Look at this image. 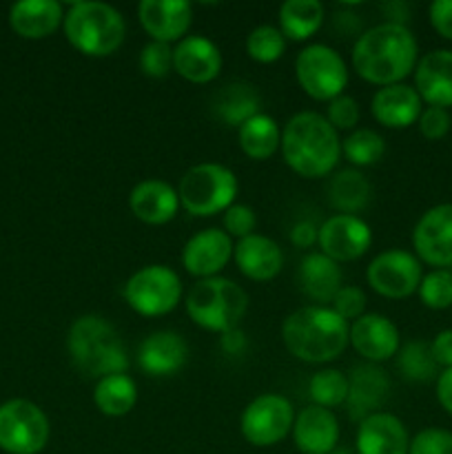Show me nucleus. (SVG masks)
<instances>
[{"instance_id":"13","label":"nucleus","mask_w":452,"mask_h":454,"mask_svg":"<svg viewBox=\"0 0 452 454\" xmlns=\"http://www.w3.org/2000/svg\"><path fill=\"white\" fill-rule=\"evenodd\" d=\"M412 247L419 262L433 269L452 266V204L428 208L412 231Z\"/></svg>"},{"instance_id":"6","label":"nucleus","mask_w":452,"mask_h":454,"mask_svg":"<svg viewBox=\"0 0 452 454\" xmlns=\"http://www.w3.org/2000/svg\"><path fill=\"white\" fill-rule=\"evenodd\" d=\"M186 313L199 328L211 333L233 331L248 310V295L239 284L226 278L198 279L186 293Z\"/></svg>"},{"instance_id":"31","label":"nucleus","mask_w":452,"mask_h":454,"mask_svg":"<svg viewBox=\"0 0 452 454\" xmlns=\"http://www.w3.org/2000/svg\"><path fill=\"white\" fill-rule=\"evenodd\" d=\"M93 403L106 417L129 415L137 403L136 381L127 372L102 377L93 388Z\"/></svg>"},{"instance_id":"46","label":"nucleus","mask_w":452,"mask_h":454,"mask_svg":"<svg viewBox=\"0 0 452 454\" xmlns=\"http://www.w3.org/2000/svg\"><path fill=\"white\" fill-rule=\"evenodd\" d=\"M430 350H433V357L437 362L439 368H452V328L437 333L434 340L430 341Z\"/></svg>"},{"instance_id":"11","label":"nucleus","mask_w":452,"mask_h":454,"mask_svg":"<svg viewBox=\"0 0 452 454\" xmlns=\"http://www.w3.org/2000/svg\"><path fill=\"white\" fill-rule=\"evenodd\" d=\"M295 411L284 395L266 393L253 399L239 417L242 437L255 448H270L292 433Z\"/></svg>"},{"instance_id":"14","label":"nucleus","mask_w":452,"mask_h":454,"mask_svg":"<svg viewBox=\"0 0 452 454\" xmlns=\"http://www.w3.org/2000/svg\"><path fill=\"white\" fill-rule=\"evenodd\" d=\"M317 244L326 257L341 264V262H355L366 255L372 244V231L368 222L359 215H337L328 217L319 226Z\"/></svg>"},{"instance_id":"47","label":"nucleus","mask_w":452,"mask_h":454,"mask_svg":"<svg viewBox=\"0 0 452 454\" xmlns=\"http://www.w3.org/2000/svg\"><path fill=\"white\" fill-rule=\"evenodd\" d=\"M319 229L310 222H297L291 231V242L292 247L297 248H310L315 242H317Z\"/></svg>"},{"instance_id":"30","label":"nucleus","mask_w":452,"mask_h":454,"mask_svg":"<svg viewBox=\"0 0 452 454\" xmlns=\"http://www.w3.org/2000/svg\"><path fill=\"white\" fill-rule=\"evenodd\" d=\"M239 149L251 160L264 162L270 160L282 146V131L270 115L257 114L238 129Z\"/></svg>"},{"instance_id":"25","label":"nucleus","mask_w":452,"mask_h":454,"mask_svg":"<svg viewBox=\"0 0 452 454\" xmlns=\"http://www.w3.org/2000/svg\"><path fill=\"white\" fill-rule=\"evenodd\" d=\"M421 105L424 100L419 98L415 87L406 82L390 84V87H381L379 91L372 96L370 111L372 118L386 129H408L417 124L421 115Z\"/></svg>"},{"instance_id":"1","label":"nucleus","mask_w":452,"mask_h":454,"mask_svg":"<svg viewBox=\"0 0 452 454\" xmlns=\"http://www.w3.org/2000/svg\"><path fill=\"white\" fill-rule=\"evenodd\" d=\"M419 44L406 25L381 22L363 31L353 47V69L377 87L399 84L415 74Z\"/></svg>"},{"instance_id":"10","label":"nucleus","mask_w":452,"mask_h":454,"mask_svg":"<svg viewBox=\"0 0 452 454\" xmlns=\"http://www.w3.org/2000/svg\"><path fill=\"white\" fill-rule=\"evenodd\" d=\"M51 426L40 406L29 399H9L0 406V450L38 454L47 448Z\"/></svg>"},{"instance_id":"24","label":"nucleus","mask_w":452,"mask_h":454,"mask_svg":"<svg viewBox=\"0 0 452 454\" xmlns=\"http://www.w3.org/2000/svg\"><path fill=\"white\" fill-rule=\"evenodd\" d=\"M233 260L238 270L251 282H270L284 269V253L270 238L253 233L238 239L233 248Z\"/></svg>"},{"instance_id":"23","label":"nucleus","mask_w":452,"mask_h":454,"mask_svg":"<svg viewBox=\"0 0 452 454\" xmlns=\"http://www.w3.org/2000/svg\"><path fill=\"white\" fill-rule=\"evenodd\" d=\"M390 393V380L384 368L377 364L357 366L348 377V417L355 421H363L372 412H379Z\"/></svg>"},{"instance_id":"29","label":"nucleus","mask_w":452,"mask_h":454,"mask_svg":"<svg viewBox=\"0 0 452 454\" xmlns=\"http://www.w3.org/2000/svg\"><path fill=\"white\" fill-rule=\"evenodd\" d=\"M328 204L341 215H357L370 204L372 186L357 168H344L328 182Z\"/></svg>"},{"instance_id":"3","label":"nucleus","mask_w":452,"mask_h":454,"mask_svg":"<svg viewBox=\"0 0 452 454\" xmlns=\"http://www.w3.org/2000/svg\"><path fill=\"white\" fill-rule=\"evenodd\" d=\"M282 340L288 353L300 362L328 364L348 348L350 324L331 306H304L284 319Z\"/></svg>"},{"instance_id":"42","label":"nucleus","mask_w":452,"mask_h":454,"mask_svg":"<svg viewBox=\"0 0 452 454\" xmlns=\"http://www.w3.org/2000/svg\"><path fill=\"white\" fill-rule=\"evenodd\" d=\"M408 454H452V433L443 428H424L410 439Z\"/></svg>"},{"instance_id":"12","label":"nucleus","mask_w":452,"mask_h":454,"mask_svg":"<svg viewBox=\"0 0 452 454\" xmlns=\"http://www.w3.org/2000/svg\"><path fill=\"white\" fill-rule=\"evenodd\" d=\"M366 279L377 295L386 300H406L419 291L424 270L417 255L403 248H390L368 264Z\"/></svg>"},{"instance_id":"15","label":"nucleus","mask_w":452,"mask_h":454,"mask_svg":"<svg viewBox=\"0 0 452 454\" xmlns=\"http://www.w3.org/2000/svg\"><path fill=\"white\" fill-rule=\"evenodd\" d=\"M350 346L368 364L388 362L401 348L399 328L386 315L366 313L350 324Z\"/></svg>"},{"instance_id":"4","label":"nucleus","mask_w":452,"mask_h":454,"mask_svg":"<svg viewBox=\"0 0 452 454\" xmlns=\"http://www.w3.org/2000/svg\"><path fill=\"white\" fill-rule=\"evenodd\" d=\"M66 348L74 366L93 380L127 372L129 368L124 341L100 315H82L75 319L66 335Z\"/></svg>"},{"instance_id":"28","label":"nucleus","mask_w":452,"mask_h":454,"mask_svg":"<svg viewBox=\"0 0 452 454\" xmlns=\"http://www.w3.org/2000/svg\"><path fill=\"white\" fill-rule=\"evenodd\" d=\"M341 269L337 262L319 253H308L300 264V286L308 300L317 306L331 304L341 288Z\"/></svg>"},{"instance_id":"9","label":"nucleus","mask_w":452,"mask_h":454,"mask_svg":"<svg viewBox=\"0 0 452 454\" xmlns=\"http://www.w3.org/2000/svg\"><path fill=\"white\" fill-rule=\"evenodd\" d=\"M295 78L313 100L332 102L348 87V65L328 44H308L295 60Z\"/></svg>"},{"instance_id":"49","label":"nucleus","mask_w":452,"mask_h":454,"mask_svg":"<svg viewBox=\"0 0 452 454\" xmlns=\"http://www.w3.org/2000/svg\"><path fill=\"white\" fill-rule=\"evenodd\" d=\"M220 346L226 355H242L246 350V335L239 328H233L220 337Z\"/></svg>"},{"instance_id":"39","label":"nucleus","mask_w":452,"mask_h":454,"mask_svg":"<svg viewBox=\"0 0 452 454\" xmlns=\"http://www.w3.org/2000/svg\"><path fill=\"white\" fill-rule=\"evenodd\" d=\"M140 69L149 78L162 80L173 71V47L151 40L140 53Z\"/></svg>"},{"instance_id":"16","label":"nucleus","mask_w":452,"mask_h":454,"mask_svg":"<svg viewBox=\"0 0 452 454\" xmlns=\"http://www.w3.org/2000/svg\"><path fill=\"white\" fill-rule=\"evenodd\" d=\"M137 18L153 43L173 44L189 34L193 7L186 0H142L137 4Z\"/></svg>"},{"instance_id":"35","label":"nucleus","mask_w":452,"mask_h":454,"mask_svg":"<svg viewBox=\"0 0 452 454\" xmlns=\"http://www.w3.org/2000/svg\"><path fill=\"white\" fill-rule=\"evenodd\" d=\"M308 395L315 406L328 408V411L344 406L348 399V375L335 368H323L310 377Z\"/></svg>"},{"instance_id":"7","label":"nucleus","mask_w":452,"mask_h":454,"mask_svg":"<svg viewBox=\"0 0 452 454\" xmlns=\"http://www.w3.org/2000/svg\"><path fill=\"white\" fill-rule=\"evenodd\" d=\"M238 177L229 167L217 162H202L182 176L177 195L180 207L195 217H211L233 207L238 198Z\"/></svg>"},{"instance_id":"36","label":"nucleus","mask_w":452,"mask_h":454,"mask_svg":"<svg viewBox=\"0 0 452 454\" xmlns=\"http://www.w3.org/2000/svg\"><path fill=\"white\" fill-rule=\"evenodd\" d=\"M397 371L408 381H430L439 377V366L433 357L430 344L425 341H408L397 353Z\"/></svg>"},{"instance_id":"37","label":"nucleus","mask_w":452,"mask_h":454,"mask_svg":"<svg viewBox=\"0 0 452 454\" xmlns=\"http://www.w3.org/2000/svg\"><path fill=\"white\" fill-rule=\"evenodd\" d=\"M286 51V38L279 31V27L260 25L248 34L246 38V53L251 60L260 65H273Z\"/></svg>"},{"instance_id":"41","label":"nucleus","mask_w":452,"mask_h":454,"mask_svg":"<svg viewBox=\"0 0 452 454\" xmlns=\"http://www.w3.org/2000/svg\"><path fill=\"white\" fill-rule=\"evenodd\" d=\"M362 118V111L355 98L350 96H339L332 102H328L326 109V120L332 124L335 131H355V127L359 124Z\"/></svg>"},{"instance_id":"21","label":"nucleus","mask_w":452,"mask_h":454,"mask_svg":"<svg viewBox=\"0 0 452 454\" xmlns=\"http://www.w3.org/2000/svg\"><path fill=\"white\" fill-rule=\"evenodd\" d=\"M189 344L180 333L158 331L144 337L137 350V366L149 377H171L184 368Z\"/></svg>"},{"instance_id":"18","label":"nucleus","mask_w":452,"mask_h":454,"mask_svg":"<svg viewBox=\"0 0 452 454\" xmlns=\"http://www.w3.org/2000/svg\"><path fill=\"white\" fill-rule=\"evenodd\" d=\"M222 65V51L204 35H186L173 47V71L186 82H213L220 75Z\"/></svg>"},{"instance_id":"2","label":"nucleus","mask_w":452,"mask_h":454,"mask_svg":"<svg viewBox=\"0 0 452 454\" xmlns=\"http://www.w3.org/2000/svg\"><path fill=\"white\" fill-rule=\"evenodd\" d=\"M282 158L297 176L326 177L341 158V140L326 115L295 114L282 129Z\"/></svg>"},{"instance_id":"43","label":"nucleus","mask_w":452,"mask_h":454,"mask_svg":"<svg viewBox=\"0 0 452 454\" xmlns=\"http://www.w3.org/2000/svg\"><path fill=\"white\" fill-rule=\"evenodd\" d=\"M257 215L248 204H233L224 211V231L230 239H244L255 233Z\"/></svg>"},{"instance_id":"20","label":"nucleus","mask_w":452,"mask_h":454,"mask_svg":"<svg viewBox=\"0 0 452 454\" xmlns=\"http://www.w3.org/2000/svg\"><path fill=\"white\" fill-rule=\"evenodd\" d=\"M292 442L301 454H331L339 443V421L335 412L322 406H306L295 415Z\"/></svg>"},{"instance_id":"48","label":"nucleus","mask_w":452,"mask_h":454,"mask_svg":"<svg viewBox=\"0 0 452 454\" xmlns=\"http://www.w3.org/2000/svg\"><path fill=\"white\" fill-rule=\"evenodd\" d=\"M437 402L448 415H452V368L439 372L437 377Z\"/></svg>"},{"instance_id":"33","label":"nucleus","mask_w":452,"mask_h":454,"mask_svg":"<svg viewBox=\"0 0 452 454\" xmlns=\"http://www.w3.org/2000/svg\"><path fill=\"white\" fill-rule=\"evenodd\" d=\"M213 109L222 122L239 129L246 120L260 114V96L251 84L233 82L217 93Z\"/></svg>"},{"instance_id":"51","label":"nucleus","mask_w":452,"mask_h":454,"mask_svg":"<svg viewBox=\"0 0 452 454\" xmlns=\"http://www.w3.org/2000/svg\"><path fill=\"white\" fill-rule=\"evenodd\" d=\"M331 454H357V452H355V450H350V448H339V446H337L335 450H332Z\"/></svg>"},{"instance_id":"17","label":"nucleus","mask_w":452,"mask_h":454,"mask_svg":"<svg viewBox=\"0 0 452 454\" xmlns=\"http://www.w3.org/2000/svg\"><path fill=\"white\" fill-rule=\"evenodd\" d=\"M233 239L222 229H204L195 233L182 251V266L198 279L217 278L233 257Z\"/></svg>"},{"instance_id":"5","label":"nucleus","mask_w":452,"mask_h":454,"mask_svg":"<svg viewBox=\"0 0 452 454\" xmlns=\"http://www.w3.org/2000/svg\"><path fill=\"white\" fill-rule=\"evenodd\" d=\"M62 29L75 51L89 58H106L122 47L127 22L111 4L84 0L66 9Z\"/></svg>"},{"instance_id":"8","label":"nucleus","mask_w":452,"mask_h":454,"mask_svg":"<svg viewBox=\"0 0 452 454\" xmlns=\"http://www.w3.org/2000/svg\"><path fill=\"white\" fill-rule=\"evenodd\" d=\"M122 295L133 313L142 317H162L182 301V279L171 266L149 264L127 279Z\"/></svg>"},{"instance_id":"50","label":"nucleus","mask_w":452,"mask_h":454,"mask_svg":"<svg viewBox=\"0 0 452 454\" xmlns=\"http://www.w3.org/2000/svg\"><path fill=\"white\" fill-rule=\"evenodd\" d=\"M384 13L388 16V20L386 22H394V25H406L408 16H410V12H408V4H403V3L384 4Z\"/></svg>"},{"instance_id":"34","label":"nucleus","mask_w":452,"mask_h":454,"mask_svg":"<svg viewBox=\"0 0 452 454\" xmlns=\"http://www.w3.org/2000/svg\"><path fill=\"white\" fill-rule=\"evenodd\" d=\"M341 153L353 167H375L386 153V140L372 129H355L341 140Z\"/></svg>"},{"instance_id":"27","label":"nucleus","mask_w":452,"mask_h":454,"mask_svg":"<svg viewBox=\"0 0 452 454\" xmlns=\"http://www.w3.org/2000/svg\"><path fill=\"white\" fill-rule=\"evenodd\" d=\"M65 22V7L58 0H20L9 9V25L20 38L43 40Z\"/></svg>"},{"instance_id":"45","label":"nucleus","mask_w":452,"mask_h":454,"mask_svg":"<svg viewBox=\"0 0 452 454\" xmlns=\"http://www.w3.org/2000/svg\"><path fill=\"white\" fill-rule=\"evenodd\" d=\"M430 25L441 38L452 40V0H434L428 9Z\"/></svg>"},{"instance_id":"40","label":"nucleus","mask_w":452,"mask_h":454,"mask_svg":"<svg viewBox=\"0 0 452 454\" xmlns=\"http://www.w3.org/2000/svg\"><path fill=\"white\" fill-rule=\"evenodd\" d=\"M366 293L362 286H341L339 293L335 295V300L331 301V309L339 315L344 322H355L362 315H366Z\"/></svg>"},{"instance_id":"38","label":"nucleus","mask_w":452,"mask_h":454,"mask_svg":"<svg viewBox=\"0 0 452 454\" xmlns=\"http://www.w3.org/2000/svg\"><path fill=\"white\" fill-rule=\"evenodd\" d=\"M419 300L430 310H446L452 306V270L433 269L419 284Z\"/></svg>"},{"instance_id":"22","label":"nucleus","mask_w":452,"mask_h":454,"mask_svg":"<svg viewBox=\"0 0 452 454\" xmlns=\"http://www.w3.org/2000/svg\"><path fill=\"white\" fill-rule=\"evenodd\" d=\"M129 208L144 224L162 226L175 220L180 211V195L168 182L151 177L133 186L129 193Z\"/></svg>"},{"instance_id":"32","label":"nucleus","mask_w":452,"mask_h":454,"mask_svg":"<svg viewBox=\"0 0 452 454\" xmlns=\"http://www.w3.org/2000/svg\"><path fill=\"white\" fill-rule=\"evenodd\" d=\"M323 4L319 0H286L279 7V31L286 40L304 43L319 31Z\"/></svg>"},{"instance_id":"26","label":"nucleus","mask_w":452,"mask_h":454,"mask_svg":"<svg viewBox=\"0 0 452 454\" xmlns=\"http://www.w3.org/2000/svg\"><path fill=\"white\" fill-rule=\"evenodd\" d=\"M415 89L428 106H452V51L437 49L417 62Z\"/></svg>"},{"instance_id":"44","label":"nucleus","mask_w":452,"mask_h":454,"mask_svg":"<svg viewBox=\"0 0 452 454\" xmlns=\"http://www.w3.org/2000/svg\"><path fill=\"white\" fill-rule=\"evenodd\" d=\"M452 118L448 114V109H439V106H425L421 111L419 120H417V127H419V133L430 142H437L441 137L448 136L450 131Z\"/></svg>"},{"instance_id":"19","label":"nucleus","mask_w":452,"mask_h":454,"mask_svg":"<svg viewBox=\"0 0 452 454\" xmlns=\"http://www.w3.org/2000/svg\"><path fill=\"white\" fill-rule=\"evenodd\" d=\"M410 437L399 417L393 412H372L359 421L355 452L357 454H408Z\"/></svg>"}]
</instances>
